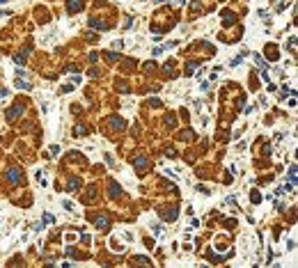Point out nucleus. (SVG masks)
I'll return each instance as SVG.
<instances>
[{
    "label": "nucleus",
    "instance_id": "1",
    "mask_svg": "<svg viewBox=\"0 0 298 268\" xmlns=\"http://www.w3.org/2000/svg\"><path fill=\"white\" fill-rule=\"evenodd\" d=\"M83 9V0H67V12L69 14H78Z\"/></svg>",
    "mask_w": 298,
    "mask_h": 268
},
{
    "label": "nucleus",
    "instance_id": "2",
    "mask_svg": "<svg viewBox=\"0 0 298 268\" xmlns=\"http://www.w3.org/2000/svg\"><path fill=\"white\" fill-rule=\"evenodd\" d=\"M14 85L18 87V89H32V85H30V80H23L21 76L14 78Z\"/></svg>",
    "mask_w": 298,
    "mask_h": 268
},
{
    "label": "nucleus",
    "instance_id": "3",
    "mask_svg": "<svg viewBox=\"0 0 298 268\" xmlns=\"http://www.w3.org/2000/svg\"><path fill=\"white\" fill-rule=\"evenodd\" d=\"M21 113H23V105L18 103L16 108H14V110H12V108H9V110H7V119H9V121H12V119H16V117H18V115H21Z\"/></svg>",
    "mask_w": 298,
    "mask_h": 268
},
{
    "label": "nucleus",
    "instance_id": "4",
    "mask_svg": "<svg viewBox=\"0 0 298 268\" xmlns=\"http://www.w3.org/2000/svg\"><path fill=\"white\" fill-rule=\"evenodd\" d=\"M248 55V51L246 48H243V51H241V55H236V57H234V60L229 62V67H238V64H241V62H243V57H246Z\"/></svg>",
    "mask_w": 298,
    "mask_h": 268
},
{
    "label": "nucleus",
    "instance_id": "5",
    "mask_svg": "<svg viewBox=\"0 0 298 268\" xmlns=\"http://www.w3.org/2000/svg\"><path fill=\"white\" fill-rule=\"evenodd\" d=\"M151 229H154V236H158V238H163V236H165V227H163V225H156V222H154V225H151Z\"/></svg>",
    "mask_w": 298,
    "mask_h": 268
},
{
    "label": "nucleus",
    "instance_id": "6",
    "mask_svg": "<svg viewBox=\"0 0 298 268\" xmlns=\"http://www.w3.org/2000/svg\"><path fill=\"white\" fill-rule=\"evenodd\" d=\"M7 179L14 183V186H16V183L21 181V179H18V170H9V172H7Z\"/></svg>",
    "mask_w": 298,
    "mask_h": 268
},
{
    "label": "nucleus",
    "instance_id": "7",
    "mask_svg": "<svg viewBox=\"0 0 298 268\" xmlns=\"http://www.w3.org/2000/svg\"><path fill=\"white\" fill-rule=\"evenodd\" d=\"M89 25L97 28V30H101V32H105V23H101V21H97V18H89Z\"/></svg>",
    "mask_w": 298,
    "mask_h": 268
},
{
    "label": "nucleus",
    "instance_id": "8",
    "mask_svg": "<svg viewBox=\"0 0 298 268\" xmlns=\"http://www.w3.org/2000/svg\"><path fill=\"white\" fill-rule=\"evenodd\" d=\"M78 183H80V181L76 179V176H73V179H71V181L67 183V190H76V188H78Z\"/></svg>",
    "mask_w": 298,
    "mask_h": 268
},
{
    "label": "nucleus",
    "instance_id": "9",
    "mask_svg": "<svg viewBox=\"0 0 298 268\" xmlns=\"http://www.w3.org/2000/svg\"><path fill=\"white\" fill-rule=\"evenodd\" d=\"M252 57H254V62H257V67H259V69H266V67H268V64H266V62H264L259 55H252Z\"/></svg>",
    "mask_w": 298,
    "mask_h": 268
},
{
    "label": "nucleus",
    "instance_id": "10",
    "mask_svg": "<svg viewBox=\"0 0 298 268\" xmlns=\"http://www.w3.org/2000/svg\"><path fill=\"white\" fill-rule=\"evenodd\" d=\"M135 167H138V170H145V167H147V161H145V158H138V161H135Z\"/></svg>",
    "mask_w": 298,
    "mask_h": 268
},
{
    "label": "nucleus",
    "instance_id": "11",
    "mask_svg": "<svg viewBox=\"0 0 298 268\" xmlns=\"http://www.w3.org/2000/svg\"><path fill=\"white\" fill-rule=\"evenodd\" d=\"M113 48H117V51H122V48H124V41H122V39H117V41H113Z\"/></svg>",
    "mask_w": 298,
    "mask_h": 268
},
{
    "label": "nucleus",
    "instance_id": "12",
    "mask_svg": "<svg viewBox=\"0 0 298 268\" xmlns=\"http://www.w3.org/2000/svg\"><path fill=\"white\" fill-rule=\"evenodd\" d=\"M163 51H165V48H163V46H158V48H154V51H151V55H154V57H158Z\"/></svg>",
    "mask_w": 298,
    "mask_h": 268
},
{
    "label": "nucleus",
    "instance_id": "13",
    "mask_svg": "<svg viewBox=\"0 0 298 268\" xmlns=\"http://www.w3.org/2000/svg\"><path fill=\"white\" fill-rule=\"evenodd\" d=\"M110 192H113V195H119V186H117V183H110Z\"/></svg>",
    "mask_w": 298,
    "mask_h": 268
},
{
    "label": "nucleus",
    "instance_id": "14",
    "mask_svg": "<svg viewBox=\"0 0 298 268\" xmlns=\"http://www.w3.org/2000/svg\"><path fill=\"white\" fill-rule=\"evenodd\" d=\"M97 225L103 229V227H108V220H105V218H99V220H97Z\"/></svg>",
    "mask_w": 298,
    "mask_h": 268
},
{
    "label": "nucleus",
    "instance_id": "15",
    "mask_svg": "<svg viewBox=\"0 0 298 268\" xmlns=\"http://www.w3.org/2000/svg\"><path fill=\"white\" fill-rule=\"evenodd\" d=\"M62 206L67 208V211H73V204H71V202H67V199H64V202H62Z\"/></svg>",
    "mask_w": 298,
    "mask_h": 268
},
{
    "label": "nucleus",
    "instance_id": "16",
    "mask_svg": "<svg viewBox=\"0 0 298 268\" xmlns=\"http://www.w3.org/2000/svg\"><path fill=\"white\" fill-rule=\"evenodd\" d=\"M259 105H262V108H266V105H268V103H266V96H259Z\"/></svg>",
    "mask_w": 298,
    "mask_h": 268
},
{
    "label": "nucleus",
    "instance_id": "17",
    "mask_svg": "<svg viewBox=\"0 0 298 268\" xmlns=\"http://www.w3.org/2000/svg\"><path fill=\"white\" fill-rule=\"evenodd\" d=\"M44 222H55V218H53V216H48V213H46V216H44Z\"/></svg>",
    "mask_w": 298,
    "mask_h": 268
},
{
    "label": "nucleus",
    "instance_id": "18",
    "mask_svg": "<svg viewBox=\"0 0 298 268\" xmlns=\"http://www.w3.org/2000/svg\"><path fill=\"white\" fill-rule=\"evenodd\" d=\"M7 94V89H5V87H2V89H0V96H5Z\"/></svg>",
    "mask_w": 298,
    "mask_h": 268
},
{
    "label": "nucleus",
    "instance_id": "19",
    "mask_svg": "<svg viewBox=\"0 0 298 268\" xmlns=\"http://www.w3.org/2000/svg\"><path fill=\"white\" fill-rule=\"evenodd\" d=\"M154 2H165V0H154Z\"/></svg>",
    "mask_w": 298,
    "mask_h": 268
},
{
    "label": "nucleus",
    "instance_id": "20",
    "mask_svg": "<svg viewBox=\"0 0 298 268\" xmlns=\"http://www.w3.org/2000/svg\"><path fill=\"white\" fill-rule=\"evenodd\" d=\"M0 2H5V0H0Z\"/></svg>",
    "mask_w": 298,
    "mask_h": 268
}]
</instances>
